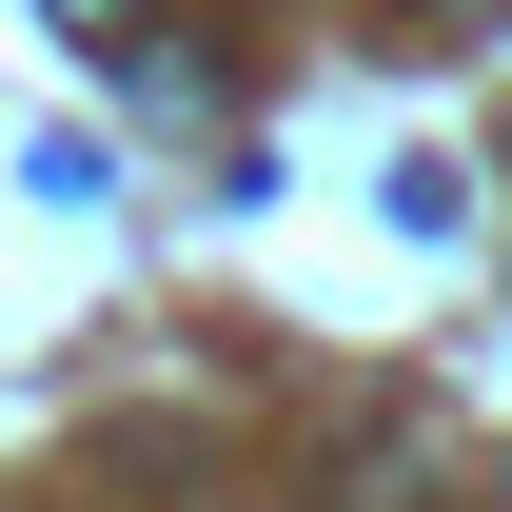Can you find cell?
Instances as JSON below:
<instances>
[{
    "label": "cell",
    "mask_w": 512,
    "mask_h": 512,
    "mask_svg": "<svg viewBox=\"0 0 512 512\" xmlns=\"http://www.w3.org/2000/svg\"><path fill=\"white\" fill-rule=\"evenodd\" d=\"M60 20H79V40H119V0H60Z\"/></svg>",
    "instance_id": "1"
}]
</instances>
